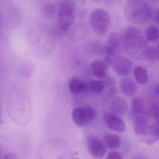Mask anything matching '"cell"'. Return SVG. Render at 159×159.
I'll return each mask as SVG.
<instances>
[{
    "mask_svg": "<svg viewBox=\"0 0 159 159\" xmlns=\"http://www.w3.org/2000/svg\"><path fill=\"white\" fill-rule=\"evenodd\" d=\"M120 38L121 44L129 55L135 59L142 57L148 46L140 30L134 26H127L123 30Z\"/></svg>",
    "mask_w": 159,
    "mask_h": 159,
    "instance_id": "1",
    "label": "cell"
},
{
    "mask_svg": "<svg viewBox=\"0 0 159 159\" xmlns=\"http://www.w3.org/2000/svg\"><path fill=\"white\" fill-rule=\"evenodd\" d=\"M124 13L128 22L134 25H141L150 20L152 9L145 1L129 0L125 4Z\"/></svg>",
    "mask_w": 159,
    "mask_h": 159,
    "instance_id": "2",
    "label": "cell"
},
{
    "mask_svg": "<svg viewBox=\"0 0 159 159\" xmlns=\"http://www.w3.org/2000/svg\"><path fill=\"white\" fill-rule=\"evenodd\" d=\"M89 22L93 31L99 36H103L109 28L111 17L107 11L102 9H97L91 12Z\"/></svg>",
    "mask_w": 159,
    "mask_h": 159,
    "instance_id": "3",
    "label": "cell"
},
{
    "mask_svg": "<svg viewBox=\"0 0 159 159\" xmlns=\"http://www.w3.org/2000/svg\"><path fill=\"white\" fill-rule=\"evenodd\" d=\"M58 8L59 25L63 30H67L75 23L76 4L70 1H61L58 3Z\"/></svg>",
    "mask_w": 159,
    "mask_h": 159,
    "instance_id": "4",
    "label": "cell"
},
{
    "mask_svg": "<svg viewBox=\"0 0 159 159\" xmlns=\"http://www.w3.org/2000/svg\"><path fill=\"white\" fill-rule=\"evenodd\" d=\"M97 112L92 106L76 107L72 111V118L74 123L79 126H83L95 118Z\"/></svg>",
    "mask_w": 159,
    "mask_h": 159,
    "instance_id": "5",
    "label": "cell"
},
{
    "mask_svg": "<svg viewBox=\"0 0 159 159\" xmlns=\"http://www.w3.org/2000/svg\"><path fill=\"white\" fill-rule=\"evenodd\" d=\"M121 46L119 35L117 33H111L104 46V50L106 53V61L108 65H111L115 57L120 55Z\"/></svg>",
    "mask_w": 159,
    "mask_h": 159,
    "instance_id": "6",
    "label": "cell"
},
{
    "mask_svg": "<svg viewBox=\"0 0 159 159\" xmlns=\"http://www.w3.org/2000/svg\"><path fill=\"white\" fill-rule=\"evenodd\" d=\"M116 74L120 76L128 75L133 68V62L128 57L119 55L114 58L111 65Z\"/></svg>",
    "mask_w": 159,
    "mask_h": 159,
    "instance_id": "7",
    "label": "cell"
},
{
    "mask_svg": "<svg viewBox=\"0 0 159 159\" xmlns=\"http://www.w3.org/2000/svg\"><path fill=\"white\" fill-rule=\"evenodd\" d=\"M87 144L90 153L96 158H102L107 153V148L104 143L95 136H90L87 139Z\"/></svg>",
    "mask_w": 159,
    "mask_h": 159,
    "instance_id": "8",
    "label": "cell"
},
{
    "mask_svg": "<svg viewBox=\"0 0 159 159\" xmlns=\"http://www.w3.org/2000/svg\"><path fill=\"white\" fill-rule=\"evenodd\" d=\"M104 119L106 124L111 130L118 133H122L125 130V124L118 115L107 112L104 114Z\"/></svg>",
    "mask_w": 159,
    "mask_h": 159,
    "instance_id": "9",
    "label": "cell"
},
{
    "mask_svg": "<svg viewBox=\"0 0 159 159\" xmlns=\"http://www.w3.org/2000/svg\"><path fill=\"white\" fill-rule=\"evenodd\" d=\"M159 124H153L148 126L146 133L143 135L141 140L148 145H152L159 139Z\"/></svg>",
    "mask_w": 159,
    "mask_h": 159,
    "instance_id": "10",
    "label": "cell"
},
{
    "mask_svg": "<svg viewBox=\"0 0 159 159\" xmlns=\"http://www.w3.org/2000/svg\"><path fill=\"white\" fill-rule=\"evenodd\" d=\"M108 68V64L102 59H96L91 64V69L93 74L98 79L104 78L106 76Z\"/></svg>",
    "mask_w": 159,
    "mask_h": 159,
    "instance_id": "11",
    "label": "cell"
},
{
    "mask_svg": "<svg viewBox=\"0 0 159 159\" xmlns=\"http://www.w3.org/2000/svg\"><path fill=\"white\" fill-rule=\"evenodd\" d=\"M148 126L145 114L134 116V130L137 135H143L147 131Z\"/></svg>",
    "mask_w": 159,
    "mask_h": 159,
    "instance_id": "12",
    "label": "cell"
},
{
    "mask_svg": "<svg viewBox=\"0 0 159 159\" xmlns=\"http://www.w3.org/2000/svg\"><path fill=\"white\" fill-rule=\"evenodd\" d=\"M120 89L125 95L133 96L137 92L138 88L134 81L130 79H125L120 82Z\"/></svg>",
    "mask_w": 159,
    "mask_h": 159,
    "instance_id": "13",
    "label": "cell"
},
{
    "mask_svg": "<svg viewBox=\"0 0 159 159\" xmlns=\"http://www.w3.org/2000/svg\"><path fill=\"white\" fill-rule=\"evenodd\" d=\"M110 108L114 114L122 115L126 113L128 105L126 100L121 98H116L110 104Z\"/></svg>",
    "mask_w": 159,
    "mask_h": 159,
    "instance_id": "14",
    "label": "cell"
},
{
    "mask_svg": "<svg viewBox=\"0 0 159 159\" xmlns=\"http://www.w3.org/2000/svg\"><path fill=\"white\" fill-rule=\"evenodd\" d=\"M69 89L73 93H80L84 92L88 88V84L80 79L73 78L69 82Z\"/></svg>",
    "mask_w": 159,
    "mask_h": 159,
    "instance_id": "15",
    "label": "cell"
},
{
    "mask_svg": "<svg viewBox=\"0 0 159 159\" xmlns=\"http://www.w3.org/2000/svg\"><path fill=\"white\" fill-rule=\"evenodd\" d=\"M159 46H148L145 49L143 53V56L146 60L150 62H156L159 59Z\"/></svg>",
    "mask_w": 159,
    "mask_h": 159,
    "instance_id": "16",
    "label": "cell"
},
{
    "mask_svg": "<svg viewBox=\"0 0 159 159\" xmlns=\"http://www.w3.org/2000/svg\"><path fill=\"white\" fill-rule=\"evenodd\" d=\"M133 72L135 79L139 84H145L148 81V72L144 67L140 66H136L134 68Z\"/></svg>",
    "mask_w": 159,
    "mask_h": 159,
    "instance_id": "17",
    "label": "cell"
},
{
    "mask_svg": "<svg viewBox=\"0 0 159 159\" xmlns=\"http://www.w3.org/2000/svg\"><path fill=\"white\" fill-rule=\"evenodd\" d=\"M105 142L109 148H117L121 144V139L119 135L115 134H108L105 136Z\"/></svg>",
    "mask_w": 159,
    "mask_h": 159,
    "instance_id": "18",
    "label": "cell"
},
{
    "mask_svg": "<svg viewBox=\"0 0 159 159\" xmlns=\"http://www.w3.org/2000/svg\"><path fill=\"white\" fill-rule=\"evenodd\" d=\"M131 110L133 116L145 114V106L140 98H135L132 100Z\"/></svg>",
    "mask_w": 159,
    "mask_h": 159,
    "instance_id": "19",
    "label": "cell"
},
{
    "mask_svg": "<svg viewBox=\"0 0 159 159\" xmlns=\"http://www.w3.org/2000/svg\"><path fill=\"white\" fill-rule=\"evenodd\" d=\"M159 29L155 25L147 28L145 32V37L147 40L150 42H155L159 39Z\"/></svg>",
    "mask_w": 159,
    "mask_h": 159,
    "instance_id": "20",
    "label": "cell"
},
{
    "mask_svg": "<svg viewBox=\"0 0 159 159\" xmlns=\"http://www.w3.org/2000/svg\"><path fill=\"white\" fill-rule=\"evenodd\" d=\"M105 84L104 82L98 80H93L89 82L88 88L89 90L95 93H100L105 89Z\"/></svg>",
    "mask_w": 159,
    "mask_h": 159,
    "instance_id": "21",
    "label": "cell"
},
{
    "mask_svg": "<svg viewBox=\"0 0 159 159\" xmlns=\"http://www.w3.org/2000/svg\"><path fill=\"white\" fill-rule=\"evenodd\" d=\"M153 115L157 121V123L159 124V105L158 103H153L152 107Z\"/></svg>",
    "mask_w": 159,
    "mask_h": 159,
    "instance_id": "22",
    "label": "cell"
},
{
    "mask_svg": "<svg viewBox=\"0 0 159 159\" xmlns=\"http://www.w3.org/2000/svg\"><path fill=\"white\" fill-rule=\"evenodd\" d=\"M106 159H122V157L119 152L111 151L108 154Z\"/></svg>",
    "mask_w": 159,
    "mask_h": 159,
    "instance_id": "23",
    "label": "cell"
},
{
    "mask_svg": "<svg viewBox=\"0 0 159 159\" xmlns=\"http://www.w3.org/2000/svg\"><path fill=\"white\" fill-rule=\"evenodd\" d=\"M4 159H18V158L15 152H10L4 155Z\"/></svg>",
    "mask_w": 159,
    "mask_h": 159,
    "instance_id": "24",
    "label": "cell"
},
{
    "mask_svg": "<svg viewBox=\"0 0 159 159\" xmlns=\"http://www.w3.org/2000/svg\"><path fill=\"white\" fill-rule=\"evenodd\" d=\"M154 18H155V22L157 24H158V23H159V11L158 10L156 11V13H155Z\"/></svg>",
    "mask_w": 159,
    "mask_h": 159,
    "instance_id": "25",
    "label": "cell"
},
{
    "mask_svg": "<svg viewBox=\"0 0 159 159\" xmlns=\"http://www.w3.org/2000/svg\"><path fill=\"white\" fill-rule=\"evenodd\" d=\"M154 93L157 95V96L159 95V86L158 85H156L154 89Z\"/></svg>",
    "mask_w": 159,
    "mask_h": 159,
    "instance_id": "26",
    "label": "cell"
},
{
    "mask_svg": "<svg viewBox=\"0 0 159 159\" xmlns=\"http://www.w3.org/2000/svg\"><path fill=\"white\" fill-rule=\"evenodd\" d=\"M70 159H80L79 158H77V157H74V158H70Z\"/></svg>",
    "mask_w": 159,
    "mask_h": 159,
    "instance_id": "27",
    "label": "cell"
},
{
    "mask_svg": "<svg viewBox=\"0 0 159 159\" xmlns=\"http://www.w3.org/2000/svg\"><path fill=\"white\" fill-rule=\"evenodd\" d=\"M2 155V151H1V149L0 148V157Z\"/></svg>",
    "mask_w": 159,
    "mask_h": 159,
    "instance_id": "28",
    "label": "cell"
},
{
    "mask_svg": "<svg viewBox=\"0 0 159 159\" xmlns=\"http://www.w3.org/2000/svg\"><path fill=\"white\" fill-rule=\"evenodd\" d=\"M0 113H1V112H0Z\"/></svg>",
    "mask_w": 159,
    "mask_h": 159,
    "instance_id": "29",
    "label": "cell"
}]
</instances>
